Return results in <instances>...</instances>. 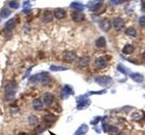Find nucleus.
I'll return each instance as SVG.
<instances>
[{"label": "nucleus", "mask_w": 145, "mask_h": 135, "mask_svg": "<svg viewBox=\"0 0 145 135\" xmlns=\"http://www.w3.org/2000/svg\"><path fill=\"white\" fill-rule=\"evenodd\" d=\"M95 44H96V46L98 48H103L105 45H106V41H105V39L103 37H101L99 38L98 40L96 41V42H95Z\"/></svg>", "instance_id": "16"}, {"label": "nucleus", "mask_w": 145, "mask_h": 135, "mask_svg": "<svg viewBox=\"0 0 145 135\" xmlns=\"http://www.w3.org/2000/svg\"><path fill=\"white\" fill-rule=\"evenodd\" d=\"M28 121L30 124H36V123L38 122V118L36 116H35V115H31V116L28 118Z\"/></svg>", "instance_id": "22"}, {"label": "nucleus", "mask_w": 145, "mask_h": 135, "mask_svg": "<svg viewBox=\"0 0 145 135\" xmlns=\"http://www.w3.org/2000/svg\"><path fill=\"white\" fill-rule=\"evenodd\" d=\"M72 19L75 22H82L84 20V15L80 12H74L72 14Z\"/></svg>", "instance_id": "6"}, {"label": "nucleus", "mask_w": 145, "mask_h": 135, "mask_svg": "<svg viewBox=\"0 0 145 135\" xmlns=\"http://www.w3.org/2000/svg\"><path fill=\"white\" fill-rule=\"evenodd\" d=\"M142 57H143V59L145 60V51L143 52V54H142Z\"/></svg>", "instance_id": "32"}, {"label": "nucleus", "mask_w": 145, "mask_h": 135, "mask_svg": "<svg viewBox=\"0 0 145 135\" xmlns=\"http://www.w3.org/2000/svg\"><path fill=\"white\" fill-rule=\"evenodd\" d=\"M108 132H109L110 134L112 135H114L117 132V128H115V127H113V126H111L109 128V130H108Z\"/></svg>", "instance_id": "24"}, {"label": "nucleus", "mask_w": 145, "mask_h": 135, "mask_svg": "<svg viewBox=\"0 0 145 135\" xmlns=\"http://www.w3.org/2000/svg\"><path fill=\"white\" fill-rule=\"evenodd\" d=\"M44 130H45V126H44V125H39V126H37V128L36 129V132H39V133H40V132H43Z\"/></svg>", "instance_id": "27"}, {"label": "nucleus", "mask_w": 145, "mask_h": 135, "mask_svg": "<svg viewBox=\"0 0 145 135\" xmlns=\"http://www.w3.org/2000/svg\"><path fill=\"white\" fill-rule=\"evenodd\" d=\"M10 14H11V11L9 9H7V8H3L1 10V16L4 18H7V16H9Z\"/></svg>", "instance_id": "19"}, {"label": "nucleus", "mask_w": 145, "mask_h": 135, "mask_svg": "<svg viewBox=\"0 0 145 135\" xmlns=\"http://www.w3.org/2000/svg\"><path fill=\"white\" fill-rule=\"evenodd\" d=\"M19 135H29V134H27V133H25V132H22V133H20Z\"/></svg>", "instance_id": "31"}, {"label": "nucleus", "mask_w": 145, "mask_h": 135, "mask_svg": "<svg viewBox=\"0 0 145 135\" xmlns=\"http://www.w3.org/2000/svg\"><path fill=\"white\" fill-rule=\"evenodd\" d=\"M117 135H123V133H119V134H117Z\"/></svg>", "instance_id": "33"}, {"label": "nucleus", "mask_w": 145, "mask_h": 135, "mask_svg": "<svg viewBox=\"0 0 145 135\" xmlns=\"http://www.w3.org/2000/svg\"><path fill=\"white\" fill-rule=\"evenodd\" d=\"M89 61H90V59L89 57L87 56H84V57H81L79 60H78V65L82 68H84V67H87L89 65Z\"/></svg>", "instance_id": "7"}, {"label": "nucleus", "mask_w": 145, "mask_h": 135, "mask_svg": "<svg viewBox=\"0 0 145 135\" xmlns=\"http://www.w3.org/2000/svg\"><path fill=\"white\" fill-rule=\"evenodd\" d=\"M16 19L15 18L10 19L9 21H7V23L6 24V30L7 31H11L12 29H14L16 27Z\"/></svg>", "instance_id": "12"}, {"label": "nucleus", "mask_w": 145, "mask_h": 135, "mask_svg": "<svg viewBox=\"0 0 145 135\" xmlns=\"http://www.w3.org/2000/svg\"><path fill=\"white\" fill-rule=\"evenodd\" d=\"M100 119H101L100 117H96V118H95V119H94V121H93V122H91V123H93V124H95V123H98V120H100Z\"/></svg>", "instance_id": "30"}, {"label": "nucleus", "mask_w": 145, "mask_h": 135, "mask_svg": "<svg viewBox=\"0 0 145 135\" xmlns=\"http://www.w3.org/2000/svg\"><path fill=\"white\" fill-rule=\"evenodd\" d=\"M76 59V55L74 52L73 51H67L64 54V57H63V60L65 62H73L74 60H75Z\"/></svg>", "instance_id": "2"}, {"label": "nucleus", "mask_w": 145, "mask_h": 135, "mask_svg": "<svg viewBox=\"0 0 145 135\" xmlns=\"http://www.w3.org/2000/svg\"><path fill=\"white\" fill-rule=\"evenodd\" d=\"M133 51H134V47H133L132 45H131V44H127V45H125L123 49V52L125 54H131V53H132Z\"/></svg>", "instance_id": "14"}, {"label": "nucleus", "mask_w": 145, "mask_h": 135, "mask_svg": "<svg viewBox=\"0 0 145 135\" xmlns=\"http://www.w3.org/2000/svg\"><path fill=\"white\" fill-rule=\"evenodd\" d=\"M15 91H16V85L14 83L7 84V87H6V94H7V95H10V96H12V93L15 94Z\"/></svg>", "instance_id": "10"}, {"label": "nucleus", "mask_w": 145, "mask_h": 135, "mask_svg": "<svg viewBox=\"0 0 145 135\" xmlns=\"http://www.w3.org/2000/svg\"><path fill=\"white\" fill-rule=\"evenodd\" d=\"M121 3H122V0H111V4L114 5V6H117Z\"/></svg>", "instance_id": "28"}, {"label": "nucleus", "mask_w": 145, "mask_h": 135, "mask_svg": "<svg viewBox=\"0 0 145 135\" xmlns=\"http://www.w3.org/2000/svg\"><path fill=\"white\" fill-rule=\"evenodd\" d=\"M139 24H140V25H141V26H143V27H145V16H142L141 18L139 19Z\"/></svg>", "instance_id": "25"}, {"label": "nucleus", "mask_w": 145, "mask_h": 135, "mask_svg": "<svg viewBox=\"0 0 145 135\" xmlns=\"http://www.w3.org/2000/svg\"><path fill=\"white\" fill-rule=\"evenodd\" d=\"M33 105H34V108L36 110H41L43 109V102L40 99H36L33 102Z\"/></svg>", "instance_id": "15"}, {"label": "nucleus", "mask_w": 145, "mask_h": 135, "mask_svg": "<svg viewBox=\"0 0 145 135\" xmlns=\"http://www.w3.org/2000/svg\"><path fill=\"white\" fill-rule=\"evenodd\" d=\"M65 16H66V13H65V11L64 9H62V8H57V9L55 10V18L63 19V18H65Z\"/></svg>", "instance_id": "11"}, {"label": "nucleus", "mask_w": 145, "mask_h": 135, "mask_svg": "<svg viewBox=\"0 0 145 135\" xmlns=\"http://www.w3.org/2000/svg\"><path fill=\"white\" fill-rule=\"evenodd\" d=\"M125 33L127 35H129V36H132V37H135L136 34H137L136 30L134 28H132V27H129V28L127 29L125 31Z\"/></svg>", "instance_id": "18"}, {"label": "nucleus", "mask_w": 145, "mask_h": 135, "mask_svg": "<svg viewBox=\"0 0 145 135\" xmlns=\"http://www.w3.org/2000/svg\"><path fill=\"white\" fill-rule=\"evenodd\" d=\"M95 81L101 86H106L111 82V79L109 77H99L95 79Z\"/></svg>", "instance_id": "5"}, {"label": "nucleus", "mask_w": 145, "mask_h": 135, "mask_svg": "<svg viewBox=\"0 0 145 135\" xmlns=\"http://www.w3.org/2000/svg\"><path fill=\"white\" fill-rule=\"evenodd\" d=\"M71 6L73 7V8H75V9H77V10H83L84 9V6L80 3H72Z\"/></svg>", "instance_id": "21"}, {"label": "nucleus", "mask_w": 145, "mask_h": 135, "mask_svg": "<svg viewBox=\"0 0 145 135\" xmlns=\"http://www.w3.org/2000/svg\"><path fill=\"white\" fill-rule=\"evenodd\" d=\"M108 64V59L107 57H99L95 60V67L98 69H103L107 66Z\"/></svg>", "instance_id": "1"}, {"label": "nucleus", "mask_w": 145, "mask_h": 135, "mask_svg": "<svg viewBox=\"0 0 145 135\" xmlns=\"http://www.w3.org/2000/svg\"><path fill=\"white\" fill-rule=\"evenodd\" d=\"M51 69L52 70H54V71H58V70H64V69H66L65 68H62V67H55V66H52L51 67Z\"/></svg>", "instance_id": "26"}, {"label": "nucleus", "mask_w": 145, "mask_h": 135, "mask_svg": "<svg viewBox=\"0 0 145 135\" xmlns=\"http://www.w3.org/2000/svg\"><path fill=\"white\" fill-rule=\"evenodd\" d=\"M55 120H56V117L54 114H51V113H47V114H45V116H44V121L47 123H55Z\"/></svg>", "instance_id": "13"}, {"label": "nucleus", "mask_w": 145, "mask_h": 135, "mask_svg": "<svg viewBox=\"0 0 145 135\" xmlns=\"http://www.w3.org/2000/svg\"><path fill=\"white\" fill-rule=\"evenodd\" d=\"M43 99H44V102H45V104H46V105H48V106H50L53 103H54V99H55V97H54V95H53V94H51V93H45L44 95H43Z\"/></svg>", "instance_id": "3"}, {"label": "nucleus", "mask_w": 145, "mask_h": 135, "mask_svg": "<svg viewBox=\"0 0 145 135\" xmlns=\"http://www.w3.org/2000/svg\"><path fill=\"white\" fill-rule=\"evenodd\" d=\"M9 6L12 7V8H14V9H16V8H17L18 6H19V3L17 2V1H15V0H12L11 2L9 3Z\"/></svg>", "instance_id": "23"}, {"label": "nucleus", "mask_w": 145, "mask_h": 135, "mask_svg": "<svg viewBox=\"0 0 145 135\" xmlns=\"http://www.w3.org/2000/svg\"><path fill=\"white\" fill-rule=\"evenodd\" d=\"M100 26H101V29L104 32H107L109 31L110 28H111V23L108 19H103V21L101 22L100 24Z\"/></svg>", "instance_id": "9"}, {"label": "nucleus", "mask_w": 145, "mask_h": 135, "mask_svg": "<svg viewBox=\"0 0 145 135\" xmlns=\"http://www.w3.org/2000/svg\"><path fill=\"white\" fill-rule=\"evenodd\" d=\"M42 20L45 23H48V22H51L52 20H53V15H52L51 11H45V12L43 13L42 15Z\"/></svg>", "instance_id": "8"}, {"label": "nucleus", "mask_w": 145, "mask_h": 135, "mask_svg": "<svg viewBox=\"0 0 145 135\" xmlns=\"http://www.w3.org/2000/svg\"><path fill=\"white\" fill-rule=\"evenodd\" d=\"M87 130H88V127L86 125H83L82 127L79 128L77 132H76V135H80V134H84V132H87Z\"/></svg>", "instance_id": "20"}, {"label": "nucleus", "mask_w": 145, "mask_h": 135, "mask_svg": "<svg viewBox=\"0 0 145 135\" xmlns=\"http://www.w3.org/2000/svg\"><path fill=\"white\" fill-rule=\"evenodd\" d=\"M123 25H124V22H123V20L122 18L118 17V18L114 19V21H113V26H114L115 30H117V31L122 30Z\"/></svg>", "instance_id": "4"}, {"label": "nucleus", "mask_w": 145, "mask_h": 135, "mask_svg": "<svg viewBox=\"0 0 145 135\" xmlns=\"http://www.w3.org/2000/svg\"><path fill=\"white\" fill-rule=\"evenodd\" d=\"M131 78H132L134 81L136 82H142L143 80V78H142V75H140L138 73H134V74H132L131 75Z\"/></svg>", "instance_id": "17"}, {"label": "nucleus", "mask_w": 145, "mask_h": 135, "mask_svg": "<svg viewBox=\"0 0 145 135\" xmlns=\"http://www.w3.org/2000/svg\"><path fill=\"white\" fill-rule=\"evenodd\" d=\"M89 104H90V102H89V101H88V102H87V101H86V102H84V103H82V104H80L79 105H78V108H80L81 106L86 107ZM83 107H82V108H83ZM82 108H81V109H82Z\"/></svg>", "instance_id": "29"}]
</instances>
